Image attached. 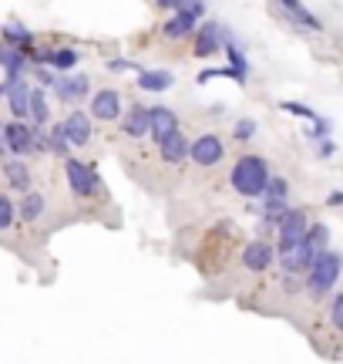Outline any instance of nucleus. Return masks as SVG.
<instances>
[{
  "label": "nucleus",
  "instance_id": "f257e3e1",
  "mask_svg": "<svg viewBox=\"0 0 343 364\" xmlns=\"http://www.w3.org/2000/svg\"><path fill=\"white\" fill-rule=\"evenodd\" d=\"M229 182L232 189L239 192L243 199H256L266 192V182H269V166L263 155H239L232 173H229Z\"/></svg>",
  "mask_w": 343,
  "mask_h": 364
},
{
  "label": "nucleus",
  "instance_id": "f03ea898",
  "mask_svg": "<svg viewBox=\"0 0 343 364\" xmlns=\"http://www.w3.org/2000/svg\"><path fill=\"white\" fill-rule=\"evenodd\" d=\"M340 270H343L340 253H333V249H320V253L313 256V263L306 267V290H310L313 297H323L326 290H333L337 277H340Z\"/></svg>",
  "mask_w": 343,
  "mask_h": 364
},
{
  "label": "nucleus",
  "instance_id": "7ed1b4c3",
  "mask_svg": "<svg viewBox=\"0 0 343 364\" xmlns=\"http://www.w3.org/2000/svg\"><path fill=\"white\" fill-rule=\"evenodd\" d=\"M64 173H68V182H71V192L88 199V196H101V175H98L95 166L81 162V159H68L64 162Z\"/></svg>",
  "mask_w": 343,
  "mask_h": 364
},
{
  "label": "nucleus",
  "instance_id": "20e7f679",
  "mask_svg": "<svg viewBox=\"0 0 343 364\" xmlns=\"http://www.w3.org/2000/svg\"><path fill=\"white\" fill-rule=\"evenodd\" d=\"M202 10H206V0H189L182 10H175V17L162 24V34L172 41H182V38H189V34H195Z\"/></svg>",
  "mask_w": 343,
  "mask_h": 364
},
{
  "label": "nucleus",
  "instance_id": "39448f33",
  "mask_svg": "<svg viewBox=\"0 0 343 364\" xmlns=\"http://www.w3.org/2000/svg\"><path fill=\"white\" fill-rule=\"evenodd\" d=\"M222 155H226V145H222V138H219V135H199V138L189 145V159L195 162V166H202V169L219 166V162H222Z\"/></svg>",
  "mask_w": 343,
  "mask_h": 364
},
{
  "label": "nucleus",
  "instance_id": "423d86ee",
  "mask_svg": "<svg viewBox=\"0 0 343 364\" xmlns=\"http://www.w3.org/2000/svg\"><path fill=\"white\" fill-rule=\"evenodd\" d=\"M276 230H280V249H289L293 243H300L310 230V219H306L303 210H286L280 216V223H276Z\"/></svg>",
  "mask_w": 343,
  "mask_h": 364
},
{
  "label": "nucleus",
  "instance_id": "0eeeda50",
  "mask_svg": "<svg viewBox=\"0 0 343 364\" xmlns=\"http://www.w3.org/2000/svg\"><path fill=\"white\" fill-rule=\"evenodd\" d=\"M313 256H317V249L306 243V236L300 243H293L289 249H280V267H283L286 277H293V273H303L310 263H313Z\"/></svg>",
  "mask_w": 343,
  "mask_h": 364
},
{
  "label": "nucleus",
  "instance_id": "6e6552de",
  "mask_svg": "<svg viewBox=\"0 0 343 364\" xmlns=\"http://www.w3.org/2000/svg\"><path fill=\"white\" fill-rule=\"evenodd\" d=\"M3 138H7L10 155H31L34 152V129H31L27 122H20V118H14V122L3 125Z\"/></svg>",
  "mask_w": 343,
  "mask_h": 364
},
{
  "label": "nucleus",
  "instance_id": "1a4fd4ad",
  "mask_svg": "<svg viewBox=\"0 0 343 364\" xmlns=\"http://www.w3.org/2000/svg\"><path fill=\"white\" fill-rule=\"evenodd\" d=\"M155 145H158L162 162H169V166H178V162H185V159H189V142L182 138V132H178V129H172V132L158 135V138H155Z\"/></svg>",
  "mask_w": 343,
  "mask_h": 364
},
{
  "label": "nucleus",
  "instance_id": "9d476101",
  "mask_svg": "<svg viewBox=\"0 0 343 364\" xmlns=\"http://www.w3.org/2000/svg\"><path fill=\"white\" fill-rule=\"evenodd\" d=\"M88 88H91V81L88 75H57L54 78V95L64 101V105H75V101H84L88 95Z\"/></svg>",
  "mask_w": 343,
  "mask_h": 364
},
{
  "label": "nucleus",
  "instance_id": "9b49d317",
  "mask_svg": "<svg viewBox=\"0 0 343 364\" xmlns=\"http://www.w3.org/2000/svg\"><path fill=\"white\" fill-rule=\"evenodd\" d=\"M273 260H276V249L269 247L266 240H252V243H246V249H243V267L252 270V273L269 270Z\"/></svg>",
  "mask_w": 343,
  "mask_h": 364
},
{
  "label": "nucleus",
  "instance_id": "f8f14e48",
  "mask_svg": "<svg viewBox=\"0 0 343 364\" xmlns=\"http://www.w3.org/2000/svg\"><path fill=\"white\" fill-rule=\"evenodd\" d=\"M222 48V27L215 20H206L202 27H195V58H209Z\"/></svg>",
  "mask_w": 343,
  "mask_h": 364
},
{
  "label": "nucleus",
  "instance_id": "ddd939ff",
  "mask_svg": "<svg viewBox=\"0 0 343 364\" xmlns=\"http://www.w3.org/2000/svg\"><path fill=\"white\" fill-rule=\"evenodd\" d=\"M118 115H121V95L114 88H105V92H98L91 98V118H98V122H114Z\"/></svg>",
  "mask_w": 343,
  "mask_h": 364
},
{
  "label": "nucleus",
  "instance_id": "4468645a",
  "mask_svg": "<svg viewBox=\"0 0 343 364\" xmlns=\"http://www.w3.org/2000/svg\"><path fill=\"white\" fill-rule=\"evenodd\" d=\"M121 132L128 135V138H145V135L152 132V115H148V108H145V105H132L128 115L121 118Z\"/></svg>",
  "mask_w": 343,
  "mask_h": 364
},
{
  "label": "nucleus",
  "instance_id": "2eb2a0df",
  "mask_svg": "<svg viewBox=\"0 0 343 364\" xmlns=\"http://www.w3.org/2000/svg\"><path fill=\"white\" fill-rule=\"evenodd\" d=\"M64 132H68V142L71 145H88L91 142V135H95V129H91V115H84V112H71L68 115V122H64Z\"/></svg>",
  "mask_w": 343,
  "mask_h": 364
},
{
  "label": "nucleus",
  "instance_id": "dca6fc26",
  "mask_svg": "<svg viewBox=\"0 0 343 364\" xmlns=\"http://www.w3.org/2000/svg\"><path fill=\"white\" fill-rule=\"evenodd\" d=\"M280 7L286 10V17L293 20V24H300V27H306V31H323V24L317 20L313 10H306L303 0H280Z\"/></svg>",
  "mask_w": 343,
  "mask_h": 364
},
{
  "label": "nucleus",
  "instance_id": "f3484780",
  "mask_svg": "<svg viewBox=\"0 0 343 364\" xmlns=\"http://www.w3.org/2000/svg\"><path fill=\"white\" fill-rule=\"evenodd\" d=\"M0 68H7V78H24L27 71V51H20L14 44H0Z\"/></svg>",
  "mask_w": 343,
  "mask_h": 364
},
{
  "label": "nucleus",
  "instance_id": "a211bd4d",
  "mask_svg": "<svg viewBox=\"0 0 343 364\" xmlns=\"http://www.w3.org/2000/svg\"><path fill=\"white\" fill-rule=\"evenodd\" d=\"M3 179L10 182V189H17V192L31 189V169H27L24 159H10V162H3Z\"/></svg>",
  "mask_w": 343,
  "mask_h": 364
},
{
  "label": "nucleus",
  "instance_id": "6ab92c4d",
  "mask_svg": "<svg viewBox=\"0 0 343 364\" xmlns=\"http://www.w3.org/2000/svg\"><path fill=\"white\" fill-rule=\"evenodd\" d=\"M3 41L7 44H14V48H20V51H27V58H31V48H34V34L24 27V24H17V20H10V24H3Z\"/></svg>",
  "mask_w": 343,
  "mask_h": 364
},
{
  "label": "nucleus",
  "instance_id": "aec40b11",
  "mask_svg": "<svg viewBox=\"0 0 343 364\" xmlns=\"http://www.w3.org/2000/svg\"><path fill=\"white\" fill-rule=\"evenodd\" d=\"M172 85H175L172 71H142L138 75V88L142 92H169Z\"/></svg>",
  "mask_w": 343,
  "mask_h": 364
},
{
  "label": "nucleus",
  "instance_id": "412c9836",
  "mask_svg": "<svg viewBox=\"0 0 343 364\" xmlns=\"http://www.w3.org/2000/svg\"><path fill=\"white\" fill-rule=\"evenodd\" d=\"M148 115H152V135L158 138V135L172 132V129H178V118H175V112L172 108H165V105H155V108H148Z\"/></svg>",
  "mask_w": 343,
  "mask_h": 364
},
{
  "label": "nucleus",
  "instance_id": "4be33fe9",
  "mask_svg": "<svg viewBox=\"0 0 343 364\" xmlns=\"http://www.w3.org/2000/svg\"><path fill=\"white\" fill-rule=\"evenodd\" d=\"M17 212H20V219H24V223H38L40 212H44V196L27 189V192H24V199H20Z\"/></svg>",
  "mask_w": 343,
  "mask_h": 364
},
{
  "label": "nucleus",
  "instance_id": "5701e85b",
  "mask_svg": "<svg viewBox=\"0 0 343 364\" xmlns=\"http://www.w3.org/2000/svg\"><path fill=\"white\" fill-rule=\"evenodd\" d=\"M47 149L61 159H68L71 152V142H68V132H64V122H54L51 129H47Z\"/></svg>",
  "mask_w": 343,
  "mask_h": 364
},
{
  "label": "nucleus",
  "instance_id": "b1692460",
  "mask_svg": "<svg viewBox=\"0 0 343 364\" xmlns=\"http://www.w3.org/2000/svg\"><path fill=\"white\" fill-rule=\"evenodd\" d=\"M47 118H51V105H47V95H44V88H31V122L44 125Z\"/></svg>",
  "mask_w": 343,
  "mask_h": 364
},
{
  "label": "nucleus",
  "instance_id": "393cba45",
  "mask_svg": "<svg viewBox=\"0 0 343 364\" xmlns=\"http://www.w3.org/2000/svg\"><path fill=\"white\" fill-rule=\"evenodd\" d=\"M51 64H54V71H71L77 64V51L75 48H54V61Z\"/></svg>",
  "mask_w": 343,
  "mask_h": 364
},
{
  "label": "nucleus",
  "instance_id": "a878e982",
  "mask_svg": "<svg viewBox=\"0 0 343 364\" xmlns=\"http://www.w3.org/2000/svg\"><path fill=\"white\" fill-rule=\"evenodd\" d=\"M14 216H17V206L10 203L7 192H0V230H10L14 226Z\"/></svg>",
  "mask_w": 343,
  "mask_h": 364
},
{
  "label": "nucleus",
  "instance_id": "bb28decb",
  "mask_svg": "<svg viewBox=\"0 0 343 364\" xmlns=\"http://www.w3.org/2000/svg\"><path fill=\"white\" fill-rule=\"evenodd\" d=\"M263 196H266V199H286V196H289V182H286L283 175H269Z\"/></svg>",
  "mask_w": 343,
  "mask_h": 364
},
{
  "label": "nucleus",
  "instance_id": "cd10ccee",
  "mask_svg": "<svg viewBox=\"0 0 343 364\" xmlns=\"http://www.w3.org/2000/svg\"><path fill=\"white\" fill-rule=\"evenodd\" d=\"M286 210H289V206H286V199H266V206H263V219H266L269 226H276V223H280V216H283Z\"/></svg>",
  "mask_w": 343,
  "mask_h": 364
},
{
  "label": "nucleus",
  "instance_id": "c85d7f7f",
  "mask_svg": "<svg viewBox=\"0 0 343 364\" xmlns=\"http://www.w3.org/2000/svg\"><path fill=\"white\" fill-rule=\"evenodd\" d=\"M326 240H330V230H326L323 223H317V226H310V230H306V243L317 249V253L326 249Z\"/></svg>",
  "mask_w": 343,
  "mask_h": 364
},
{
  "label": "nucleus",
  "instance_id": "c756f323",
  "mask_svg": "<svg viewBox=\"0 0 343 364\" xmlns=\"http://www.w3.org/2000/svg\"><path fill=\"white\" fill-rule=\"evenodd\" d=\"M330 324L343 330V293H337L333 300H330Z\"/></svg>",
  "mask_w": 343,
  "mask_h": 364
},
{
  "label": "nucleus",
  "instance_id": "7c9ffc66",
  "mask_svg": "<svg viewBox=\"0 0 343 364\" xmlns=\"http://www.w3.org/2000/svg\"><path fill=\"white\" fill-rule=\"evenodd\" d=\"M283 112H289V115H300V118H310V122H317V112L313 108H306V105H296V101H283Z\"/></svg>",
  "mask_w": 343,
  "mask_h": 364
},
{
  "label": "nucleus",
  "instance_id": "2f4dec72",
  "mask_svg": "<svg viewBox=\"0 0 343 364\" xmlns=\"http://www.w3.org/2000/svg\"><path fill=\"white\" fill-rule=\"evenodd\" d=\"M232 135H236L239 142H246V138H252V135H256V122H252V118H243V122H236V129H232Z\"/></svg>",
  "mask_w": 343,
  "mask_h": 364
},
{
  "label": "nucleus",
  "instance_id": "473e14b6",
  "mask_svg": "<svg viewBox=\"0 0 343 364\" xmlns=\"http://www.w3.org/2000/svg\"><path fill=\"white\" fill-rule=\"evenodd\" d=\"M31 58L38 64H51L54 61V48H31Z\"/></svg>",
  "mask_w": 343,
  "mask_h": 364
},
{
  "label": "nucleus",
  "instance_id": "72a5a7b5",
  "mask_svg": "<svg viewBox=\"0 0 343 364\" xmlns=\"http://www.w3.org/2000/svg\"><path fill=\"white\" fill-rule=\"evenodd\" d=\"M31 129H34V152H47V132L40 129L38 122H34Z\"/></svg>",
  "mask_w": 343,
  "mask_h": 364
},
{
  "label": "nucleus",
  "instance_id": "f704fd0d",
  "mask_svg": "<svg viewBox=\"0 0 343 364\" xmlns=\"http://www.w3.org/2000/svg\"><path fill=\"white\" fill-rule=\"evenodd\" d=\"M54 78H57V75H51V71H47L44 64H40V68H34V81H38L40 88H47V85H54Z\"/></svg>",
  "mask_w": 343,
  "mask_h": 364
},
{
  "label": "nucleus",
  "instance_id": "c9c22d12",
  "mask_svg": "<svg viewBox=\"0 0 343 364\" xmlns=\"http://www.w3.org/2000/svg\"><path fill=\"white\" fill-rule=\"evenodd\" d=\"M155 3H158L162 10H182V7H185L189 0H155Z\"/></svg>",
  "mask_w": 343,
  "mask_h": 364
},
{
  "label": "nucleus",
  "instance_id": "e433bc0d",
  "mask_svg": "<svg viewBox=\"0 0 343 364\" xmlns=\"http://www.w3.org/2000/svg\"><path fill=\"white\" fill-rule=\"evenodd\" d=\"M128 68H135L132 61H121V58H114V61H108V71H128Z\"/></svg>",
  "mask_w": 343,
  "mask_h": 364
},
{
  "label": "nucleus",
  "instance_id": "4c0bfd02",
  "mask_svg": "<svg viewBox=\"0 0 343 364\" xmlns=\"http://www.w3.org/2000/svg\"><path fill=\"white\" fill-rule=\"evenodd\" d=\"M320 155H333V142H330V138H323V142H320Z\"/></svg>",
  "mask_w": 343,
  "mask_h": 364
},
{
  "label": "nucleus",
  "instance_id": "58836bf2",
  "mask_svg": "<svg viewBox=\"0 0 343 364\" xmlns=\"http://www.w3.org/2000/svg\"><path fill=\"white\" fill-rule=\"evenodd\" d=\"M330 206H343V192H330Z\"/></svg>",
  "mask_w": 343,
  "mask_h": 364
},
{
  "label": "nucleus",
  "instance_id": "ea45409f",
  "mask_svg": "<svg viewBox=\"0 0 343 364\" xmlns=\"http://www.w3.org/2000/svg\"><path fill=\"white\" fill-rule=\"evenodd\" d=\"M0 155H10V149H7V138H3V125H0Z\"/></svg>",
  "mask_w": 343,
  "mask_h": 364
}]
</instances>
